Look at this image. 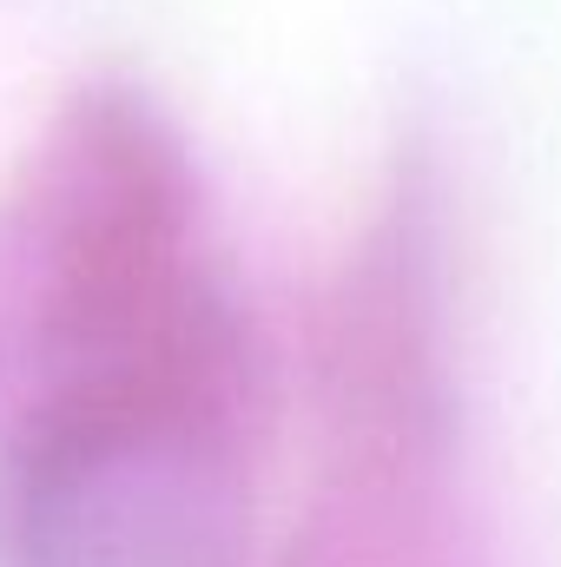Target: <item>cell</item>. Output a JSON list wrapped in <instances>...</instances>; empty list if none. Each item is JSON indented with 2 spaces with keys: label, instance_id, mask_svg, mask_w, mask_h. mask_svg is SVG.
<instances>
[{
  "label": "cell",
  "instance_id": "1",
  "mask_svg": "<svg viewBox=\"0 0 561 567\" xmlns=\"http://www.w3.org/2000/svg\"><path fill=\"white\" fill-rule=\"evenodd\" d=\"M53 323L80 370L192 343L185 310V178L133 106H86L47 172Z\"/></svg>",
  "mask_w": 561,
  "mask_h": 567
}]
</instances>
